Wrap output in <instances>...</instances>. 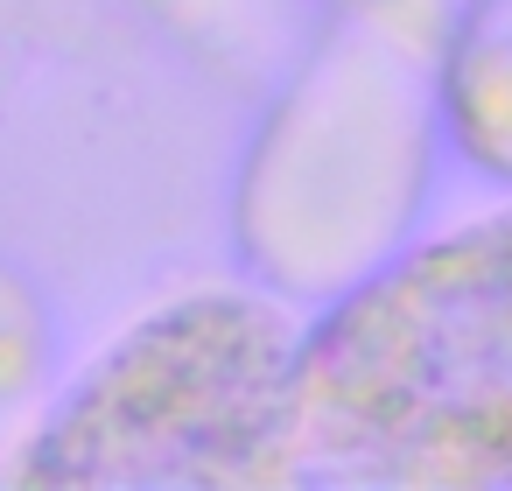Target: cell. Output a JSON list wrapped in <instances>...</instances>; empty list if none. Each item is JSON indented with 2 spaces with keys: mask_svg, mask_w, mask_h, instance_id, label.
I'll return each instance as SVG.
<instances>
[{
  "mask_svg": "<svg viewBox=\"0 0 512 491\" xmlns=\"http://www.w3.org/2000/svg\"><path fill=\"white\" fill-rule=\"evenodd\" d=\"M281 484H512V211L456 225L302 330Z\"/></svg>",
  "mask_w": 512,
  "mask_h": 491,
  "instance_id": "obj_1",
  "label": "cell"
},
{
  "mask_svg": "<svg viewBox=\"0 0 512 491\" xmlns=\"http://www.w3.org/2000/svg\"><path fill=\"white\" fill-rule=\"evenodd\" d=\"M302 323L260 295H183L113 337L43 414L22 484L225 491L281 484Z\"/></svg>",
  "mask_w": 512,
  "mask_h": 491,
  "instance_id": "obj_2",
  "label": "cell"
}]
</instances>
